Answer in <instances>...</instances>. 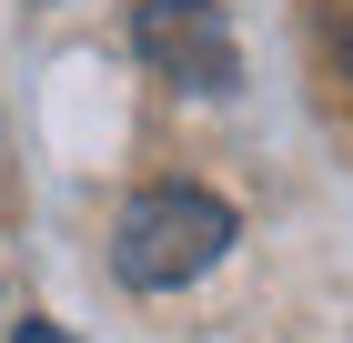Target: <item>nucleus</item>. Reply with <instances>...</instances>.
<instances>
[{
  "mask_svg": "<svg viewBox=\"0 0 353 343\" xmlns=\"http://www.w3.org/2000/svg\"><path fill=\"white\" fill-rule=\"evenodd\" d=\"M232 253V202H212L202 182H152L121 202L111 222V273L132 293H182Z\"/></svg>",
  "mask_w": 353,
  "mask_h": 343,
  "instance_id": "nucleus-1",
  "label": "nucleus"
},
{
  "mask_svg": "<svg viewBox=\"0 0 353 343\" xmlns=\"http://www.w3.org/2000/svg\"><path fill=\"white\" fill-rule=\"evenodd\" d=\"M132 51L152 61L172 91H202V101L243 81V51H232V21H222V0H141Z\"/></svg>",
  "mask_w": 353,
  "mask_h": 343,
  "instance_id": "nucleus-2",
  "label": "nucleus"
},
{
  "mask_svg": "<svg viewBox=\"0 0 353 343\" xmlns=\"http://www.w3.org/2000/svg\"><path fill=\"white\" fill-rule=\"evenodd\" d=\"M323 51L343 61V81H353V10H333V21H323Z\"/></svg>",
  "mask_w": 353,
  "mask_h": 343,
  "instance_id": "nucleus-3",
  "label": "nucleus"
},
{
  "mask_svg": "<svg viewBox=\"0 0 353 343\" xmlns=\"http://www.w3.org/2000/svg\"><path fill=\"white\" fill-rule=\"evenodd\" d=\"M21 343H71V333H61V323H21Z\"/></svg>",
  "mask_w": 353,
  "mask_h": 343,
  "instance_id": "nucleus-4",
  "label": "nucleus"
}]
</instances>
